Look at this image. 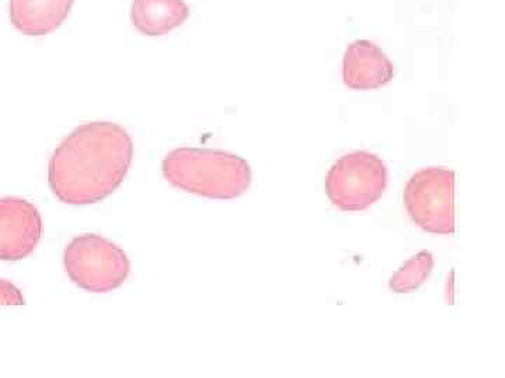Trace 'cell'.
Returning a JSON list of instances; mask_svg holds the SVG:
<instances>
[{"label":"cell","instance_id":"1","mask_svg":"<svg viewBox=\"0 0 505 378\" xmlns=\"http://www.w3.org/2000/svg\"><path fill=\"white\" fill-rule=\"evenodd\" d=\"M134 158L131 135L114 122H87L72 131L54 150L48 184L64 203L104 200L124 182Z\"/></svg>","mask_w":505,"mask_h":378},{"label":"cell","instance_id":"2","mask_svg":"<svg viewBox=\"0 0 505 378\" xmlns=\"http://www.w3.org/2000/svg\"><path fill=\"white\" fill-rule=\"evenodd\" d=\"M162 171L174 188L208 199L239 198L251 184L243 157L215 149H174L163 158Z\"/></svg>","mask_w":505,"mask_h":378},{"label":"cell","instance_id":"3","mask_svg":"<svg viewBox=\"0 0 505 378\" xmlns=\"http://www.w3.org/2000/svg\"><path fill=\"white\" fill-rule=\"evenodd\" d=\"M64 266L77 287L93 293L118 289L131 272V261L124 249L98 234L72 238L64 251Z\"/></svg>","mask_w":505,"mask_h":378},{"label":"cell","instance_id":"4","mask_svg":"<svg viewBox=\"0 0 505 378\" xmlns=\"http://www.w3.org/2000/svg\"><path fill=\"white\" fill-rule=\"evenodd\" d=\"M326 193L342 211H360L378 202L387 187V169L369 151L342 155L326 176Z\"/></svg>","mask_w":505,"mask_h":378},{"label":"cell","instance_id":"5","mask_svg":"<svg viewBox=\"0 0 505 378\" xmlns=\"http://www.w3.org/2000/svg\"><path fill=\"white\" fill-rule=\"evenodd\" d=\"M454 171L423 169L412 176L404 189V205L413 223L427 233H454Z\"/></svg>","mask_w":505,"mask_h":378},{"label":"cell","instance_id":"6","mask_svg":"<svg viewBox=\"0 0 505 378\" xmlns=\"http://www.w3.org/2000/svg\"><path fill=\"white\" fill-rule=\"evenodd\" d=\"M44 233L38 209L17 196L0 198V259L20 261L34 252Z\"/></svg>","mask_w":505,"mask_h":378},{"label":"cell","instance_id":"7","mask_svg":"<svg viewBox=\"0 0 505 378\" xmlns=\"http://www.w3.org/2000/svg\"><path fill=\"white\" fill-rule=\"evenodd\" d=\"M393 65L385 52L374 42L358 39L344 55L342 80L352 90H375L393 79Z\"/></svg>","mask_w":505,"mask_h":378},{"label":"cell","instance_id":"8","mask_svg":"<svg viewBox=\"0 0 505 378\" xmlns=\"http://www.w3.org/2000/svg\"><path fill=\"white\" fill-rule=\"evenodd\" d=\"M75 0H9V19L21 34L42 37L58 30Z\"/></svg>","mask_w":505,"mask_h":378},{"label":"cell","instance_id":"9","mask_svg":"<svg viewBox=\"0 0 505 378\" xmlns=\"http://www.w3.org/2000/svg\"><path fill=\"white\" fill-rule=\"evenodd\" d=\"M190 17L184 0H132L131 23L140 34L162 37L183 26Z\"/></svg>","mask_w":505,"mask_h":378},{"label":"cell","instance_id":"10","mask_svg":"<svg viewBox=\"0 0 505 378\" xmlns=\"http://www.w3.org/2000/svg\"><path fill=\"white\" fill-rule=\"evenodd\" d=\"M434 256L430 251H421L398 269L389 282L394 293H412L417 290L431 275Z\"/></svg>","mask_w":505,"mask_h":378},{"label":"cell","instance_id":"11","mask_svg":"<svg viewBox=\"0 0 505 378\" xmlns=\"http://www.w3.org/2000/svg\"><path fill=\"white\" fill-rule=\"evenodd\" d=\"M26 300L17 286L0 279V305H24Z\"/></svg>","mask_w":505,"mask_h":378}]
</instances>
